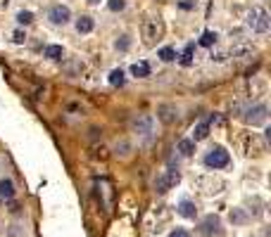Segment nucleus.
<instances>
[{
    "label": "nucleus",
    "instance_id": "20e7f679",
    "mask_svg": "<svg viewBox=\"0 0 271 237\" xmlns=\"http://www.w3.org/2000/svg\"><path fill=\"white\" fill-rule=\"evenodd\" d=\"M179 180H181V173L176 171V168H167V171H164L160 178L155 180V190H157L160 195H164L169 187H174Z\"/></svg>",
    "mask_w": 271,
    "mask_h": 237
},
{
    "label": "nucleus",
    "instance_id": "f3484780",
    "mask_svg": "<svg viewBox=\"0 0 271 237\" xmlns=\"http://www.w3.org/2000/svg\"><path fill=\"white\" fill-rule=\"evenodd\" d=\"M207 135H209V121H202L195 126L193 131V140H205Z\"/></svg>",
    "mask_w": 271,
    "mask_h": 237
},
{
    "label": "nucleus",
    "instance_id": "bb28decb",
    "mask_svg": "<svg viewBox=\"0 0 271 237\" xmlns=\"http://www.w3.org/2000/svg\"><path fill=\"white\" fill-rule=\"evenodd\" d=\"M12 40H14L17 45H22V43L26 40V33H24V31H14V33H12Z\"/></svg>",
    "mask_w": 271,
    "mask_h": 237
},
{
    "label": "nucleus",
    "instance_id": "4468645a",
    "mask_svg": "<svg viewBox=\"0 0 271 237\" xmlns=\"http://www.w3.org/2000/svg\"><path fill=\"white\" fill-rule=\"evenodd\" d=\"M176 149H179L181 157H193V154H195V140H188V138H186V140L179 142V147H176Z\"/></svg>",
    "mask_w": 271,
    "mask_h": 237
},
{
    "label": "nucleus",
    "instance_id": "a878e982",
    "mask_svg": "<svg viewBox=\"0 0 271 237\" xmlns=\"http://www.w3.org/2000/svg\"><path fill=\"white\" fill-rule=\"evenodd\" d=\"M167 237H190V232L183 230V228H176V230H171Z\"/></svg>",
    "mask_w": 271,
    "mask_h": 237
},
{
    "label": "nucleus",
    "instance_id": "393cba45",
    "mask_svg": "<svg viewBox=\"0 0 271 237\" xmlns=\"http://www.w3.org/2000/svg\"><path fill=\"white\" fill-rule=\"evenodd\" d=\"M129 45H131L129 36H119V38H117V43H114V48H117V50H129Z\"/></svg>",
    "mask_w": 271,
    "mask_h": 237
},
{
    "label": "nucleus",
    "instance_id": "6ab92c4d",
    "mask_svg": "<svg viewBox=\"0 0 271 237\" xmlns=\"http://www.w3.org/2000/svg\"><path fill=\"white\" fill-rule=\"evenodd\" d=\"M193 52H195V45L188 43L186 50H183V55H181V64H183V67H190V64H193Z\"/></svg>",
    "mask_w": 271,
    "mask_h": 237
},
{
    "label": "nucleus",
    "instance_id": "9b49d317",
    "mask_svg": "<svg viewBox=\"0 0 271 237\" xmlns=\"http://www.w3.org/2000/svg\"><path fill=\"white\" fill-rule=\"evenodd\" d=\"M93 29H95V21H93V17L84 14V17H79V19H76V31L79 33H90Z\"/></svg>",
    "mask_w": 271,
    "mask_h": 237
},
{
    "label": "nucleus",
    "instance_id": "dca6fc26",
    "mask_svg": "<svg viewBox=\"0 0 271 237\" xmlns=\"http://www.w3.org/2000/svg\"><path fill=\"white\" fill-rule=\"evenodd\" d=\"M160 119H162L164 123H174L176 109H174V107H169V104H162V107H160Z\"/></svg>",
    "mask_w": 271,
    "mask_h": 237
},
{
    "label": "nucleus",
    "instance_id": "0eeeda50",
    "mask_svg": "<svg viewBox=\"0 0 271 237\" xmlns=\"http://www.w3.org/2000/svg\"><path fill=\"white\" fill-rule=\"evenodd\" d=\"M162 31H164V26H162V21H157V19H148L145 26H143V36H145L148 43H155V40L162 36Z\"/></svg>",
    "mask_w": 271,
    "mask_h": 237
},
{
    "label": "nucleus",
    "instance_id": "423d86ee",
    "mask_svg": "<svg viewBox=\"0 0 271 237\" xmlns=\"http://www.w3.org/2000/svg\"><path fill=\"white\" fill-rule=\"evenodd\" d=\"M266 104H255L252 109H247V114H245V121L250 123V126H259V123H264L266 121Z\"/></svg>",
    "mask_w": 271,
    "mask_h": 237
},
{
    "label": "nucleus",
    "instance_id": "cd10ccee",
    "mask_svg": "<svg viewBox=\"0 0 271 237\" xmlns=\"http://www.w3.org/2000/svg\"><path fill=\"white\" fill-rule=\"evenodd\" d=\"M7 232H10V237H22V228H20V225H12Z\"/></svg>",
    "mask_w": 271,
    "mask_h": 237
},
{
    "label": "nucleus",
    "instance_id": "c756f323",
    "mask_svg": "<svg viewBox=\"0 0 271 237\" xmlns=\"http://www.w3.org/2000/svg\"><path fill=\"white\" fill-rule=\"evenodd\" d=\"M10 211H12V213H20V204H14V202H12V204H10Z\"/></svg>",
    "mask_w": 271,
    "mask_h": 237
},
{
    "label": "nucleus",
    "instance_id": "9d476101",
    "mask_svg": "<svg viewBox=\"0 0 271 237\" xmlns=\"http://www.w3.org/2000/svg\"><path fill=\"white\" fill-rule=\"evenodd\" d=\"M0 199H5V202L14 199V183H12V178H0Z\"/></svg>",
    "mask_w": 271,
    "mask_h": 237
},
{
    "label": "nucleus",
    "instance_id": "1a4fd4ad",
    "mask_svg": "<svg viewBox=\"0 0 271 237\" xmlns=\"http://www.w3.org/2000/svg\"><path fill=\"white\" fill-rule=\"evenodd\" d=\"M176 211L183 218H190V221H193V218L198 216V206H195V202H190V199H183V202H179Z\"/></svg>",
    "mask_w": 271,
    "mask_h": 237
},
{
    "label": "nucleus",
    "instance_id": "ddd939ff",
    "mask_svg": "<svg viewBox=\"0 0 271 237\" xmlns=\"http://www.w3.org/2000/svg\"><path fill=\"white\" fill-rule=\"evenodd\" d=\"M43 55H45L48 59H55V62H57V59L65 57V48H62V45H48Z\"/></svg>",
    "mask_w": 271,
    "mask_h": 237
},
{
    "label": "nucleus",
    "instance_id": "aec40b11",
    "mask_svg": "<svg viewBox=\"0 0 271 237\" xmlns=\"http://www.w3.org/2000/svg\"><path fill=\"white\" fill-rule=\"evenodd\" d=\"M250 218H247V213L243 211V209H233L231 211V223H236V225H245Z\"/></svg>",
    "mask_w": 271,
    "mask_h": 237
},
{
    "label": "nucleus",
    "instance_id": "b1692460",
    "mask_svg": "<svg viewBox=\"0 0 271 237\" xmlns=\"http://www.w3.org/2000/svg\"><path fill=\"white\" fill-rule=\"evenodd\" d=\"M107 7H110L112 12H122L124 7H126V0H110V3H107Z\"/></svg>",
    "mask_w": 271,
    "mask_h": 237
},
{
    "label": "nucleus",
    "instance_id": "412c9836",
    "mask_svg": "<svg viewBox=\"0 0 271 237\" xmlns=\"http://www.w3.org/2000/svg\"><path fill=\"white\" fill-rule=\"evenodd\" d=\"M217 38H219V36H217L214 31H205L200 36V45H202V48H212V45L217 43Z\"/></svg>",
    "mask_w": 271,
    "mask_h": 237
},
{
    "label": "nucleus",
    "instance_id": "4be33fe9",
    "mask_svg": "<svg viewBox=\"0 0 271 237\" xmlns=\"http://www.w3.org/2000/svg\"><path fill=\"white\" fill-rule=\"evenodd\" d=\"M65 71L69 76H74V74H81V71H84V64H81V62H69V64H65Z\"/></svg>",
    "mask_w": 271,
    "mask_h": 237
},
{
    "label": "nucleus",
    "instance_id": "5701e85b",
    "mask_svg": "<svg viewBox=\"0 0 271 237\" xmlns=\"http://www.w3.org/2000/svg\"><path fill=\"white\" fill-rule=\"evenodd\" d=\"M17 21H20V24H31L33 21V12H29V10H22L20 14H17Z\"/></svg>",
    "mask_w": 271,
    "mask_h": 237
},
{
    "label": "nucleus",
    "instance_id": "7c9ffc66",
    "mask_svg": "<svg viewBox=\"0 0 271 237\" xmlns=\"http://www.w3.org/2000/svg\"><path fill=\"white\" fill-rule=\"evenodd\" d=\"M88 3H90V5H98V3H100V0H88Z\"/></svg>",
    "mask_w": 271,
    "mask_h": 237
},
{
    "label": "nucleus",
    "instance_id": "f257e3e1",
    "mask_svg": "<svg viewBox=\"0 0 271 237\" xmlns=\"http://www.w3.org/2000/svg\"><path fill=\"white\" fill-rule=\"evenodd\" d=\"M247 29L252 33H266L271 26V19H269V12H266L264 7H252L250 12H247V19H245Z\"/></svg>",
    "mask_w": 271,
    "mask_h": 237
},
{
    "label": "nucleus",
    "instance_id": "a211bd4d",
    "mask_svg": "<svg viewBox=\"0 0 271 237\" xmlns=\"http://www.w3.org/2000/svg\"><path fill=\"white\" fill-rule=\"evenodd\" d=\"M157 57H160L162 62H174V59L179 57V55H176V50H174V48H169V45H167V48H160V52H157Z\"/></svg>",
    "mask_w": 271,
    "mask_h": 237
},
{
    "label": "nucleus",
    "instance_id": "2eb2a0df",
    "mask_svg": "<svg viewBox=\"0 0 271 237\" xmlns=\"http://www.w3.org/2000/svg\"><path fill=\"white\" fill-rule=\"evenodd\" d=\"M124 83H126V74H124L122 69H112L110 71V85H114V88H122Z\"/></svg>",
    "mask_w": 271,
    "mask_h": 237
},
{
    "label": "nucleus",
    "instance_id": "7ed1b4c3",
    "mask_svg": "<svg viewBox=\"0 0 271 237\" xmlns=\"http://www.w3.org/2000/svg\"><path fill=\"white\" fill-rule=\"evenodd\" d=\"M231 164V157L224 147H212L205 154V166L212 168V171H219V168H226Z\"/></svg>",
    "mask_w": 271,
    "mask_h": 237
},
{
    "label": "nucleus",
    "instance_id": "39448f33",
    "mask_svg": "<svg viewBox=\"0 0 271 237\" xmlns=\"http://www.w3.org/2000/svg\"><path fill=\"white\" fill-rule=\"evenodd\" d=\"M48 19H50V24L55 26H65L67 21L71 19V12L67 5H52L50 10H48Z\"/></svg>",
    "mask_w": 271,
    "mask_h": 237
},
{
    "label": "nucleus",
    "instance_id": "6e6552de",
    "mask_svg": "<svg viewBox=\"0 0 271 237\" xmlns=\"http://www.w3.org/2000/svg\"><path fill=\"white\" fill-rule=\"evenodd\" d=\"M133 131L138 135H145V138H150V135H152V116H138V119H136L133 121Z\"/></svg>",
    "mask_w": 271,
    "mask_h": 237
},
{
    "label": "nucleus",
    "instance_id": "f8f14e48",
    "mask_svg": "<svg viewBox=\"0 0 271 237\" xmlns=\"http://www.w3.org/2000/svg\"><path fill=\"white\" fill-rule=\"evenodd\" d=\"M131 76H136V78L150 76V64L148 62H136V64H131Z\"/></svg>",
    "mask_w": 271,
    "mask_h": 237
},
{
    "label": "nucleus",
    "instance_id": "c85d7f7f",
    "mask_svg": "<svg viewBox=\"0 0 271 237\" xmlns=\"http://www.w3.org/2000/svg\"><path fill=\"white\" fill-rule=\"evenodd\" d=\"M181 7H183V10H190V7H193V3H188V0H183V3H179Z\"/></svg>",
    "mask_w": 271,
    "mask_h": 237
},
{
    "label": "nucleus",
    "instance_id": "f03ea898",
    "mask_svg": "<svg viewBox=\"0 0 271 237\" xmlns=\"http://www.w3.org/2000/svg\"><path fill=\"white\" fill-rule=\"evenodd\" d=\"M198 232L202 237H224V225H221V218L209 213L198 223Z\"/></svg>",
    "mask_w": 271,
    "mask_h": 237
}]
</instances>
